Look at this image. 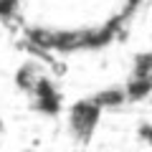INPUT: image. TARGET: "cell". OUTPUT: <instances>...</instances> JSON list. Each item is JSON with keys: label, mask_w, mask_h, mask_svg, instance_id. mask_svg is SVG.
Masks as SVG:
<instances>
[{"label": "cell", "mask_w": 152, "mask_h": 152, "mask_svg": "<svg viewBox=\"0 0 152 152\" xmlns=\"http://www.w3.org/2000/svg\"><path fill=\"white\" fill-rule=\"evenodd\" d=\"M94 102H96L102 109L119 107V104L127 102V91H124V86H112V89H107V91H99L96 96H94Z\"/></svg>", "instance_id": "obj_3"}, {"label": "cell", "mask_w": 152, "mask_h": 152, "mask_svg": "<svg viewBox=\"0 0 152 152\" xmlns=\"http://www.w3.org/2000/svg\"><path fill=\"white\" fill-rule=\"evenodd\" d=\"M31 91H36V99H38V109L41 112H48V114H56L61 109V96L58 91H56V86L48 81V79H38L36 84H33Z\"/></svg>", "instance_id": "obj_2"}, {"label": "cell", "mask_w": 152, "mask_h": 152, "mask_svg": "<svg viewBox=\"0 0 152 152\" xmlns=\"http://www.w3.org/2000/svg\"><path fill=\"white\" fill-rule=\"evenodd\" d=\"M26 152H33V150H26Z\"/></svg>", "instance_id": "obj_4"}, {"label": "cell", "mask_w": 152, "mask_h": 152, "mask_svg": "<svg viewBox=\"0 0 152 152\" xmlns=\"http://www.w3.org/2000/svg\"><path fill=\"white\" fill-rule=\"evenodd\" d=\"M99 117H102V107H99L94 99H81L76 102L69 112V127L79 140L86 142L91 137V132L96 129L99 124Z\"/></svg>", "instance_id": "obj_1"}]
</instances>
